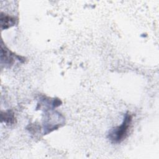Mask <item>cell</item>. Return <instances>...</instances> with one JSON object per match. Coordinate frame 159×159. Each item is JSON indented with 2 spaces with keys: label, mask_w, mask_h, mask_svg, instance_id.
Segmentation results:
<instances>
[{
  "label": "cell",
  "mask_w": 159,
  "mask_h": 159,
  "mask_svg": "<svg viewBox=\"0 0 159 159\" xmlns=\"http://www.w3.org/2000/svg\"><path fill=\"white\" fill-rule=\"evenodd\" d=\"M132 120V117L129 112H127L120 125L112 129L108 134V139L112 143H120L128 135Z\"/></svg>",
  "instance_id": "obj_1"
},
{
  "label": "cell",
  "mask_w": 159,
  "mask_h": 159,
  "mask_svg": "<svg viewBox=\"0 0 159 159\" xmlns=\"http://www.w3.org/2000/svg\"><path fill=\"white\" fill-rule=\"evenodd\" d=\"M1 29H7L12 26H14L17 22V19L14 16H11L3 12L1 13Z\"/></svg>",
  "instance_id": "obj_3"
},
{
  "label": "cell",
  "mask_w": 159,
  "mask_h": 159,
  "mask_svg": "<svg viewBox=\"0 0 159 159\" xmlns=\"http://www.w3.org/2000/svg\"><path fill=\"white\" fill-rule=\"evenodd\" d=\"M1 60L2 65L4 64L6 66H11L14 63L16 60H18L21 62H23L25 60V58L24 57L12 53L2 44H1Z\"/></svg>",
  "instance_id": "obj_2"
},
{
  "label": "cell",
  "mask_w": 159,
  "mask_h": 159,
  "mask_svg": "<svg viewBox=\"0 0 159 159\" xmlns=\"http://www.w3.org/2000/svg\"><path fill=\"white\" fill-rule=\"evenodd\" d=\"M1 119L2 121H4V122H6L7 124H14L16 119L14 116V113L10 111L4 112V114L2 112Z\"/></svg>",
  "instance_id": "obj_4"
}]
</instances>
